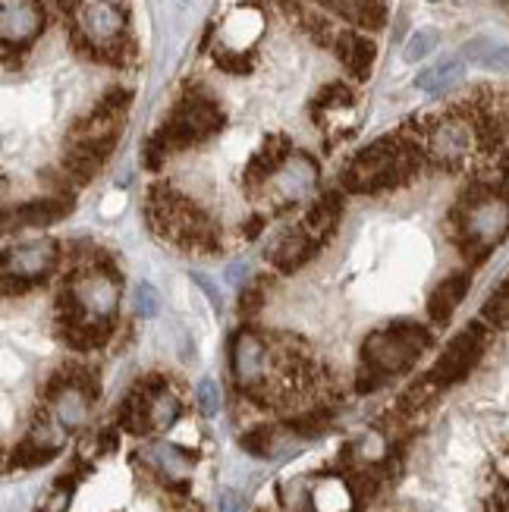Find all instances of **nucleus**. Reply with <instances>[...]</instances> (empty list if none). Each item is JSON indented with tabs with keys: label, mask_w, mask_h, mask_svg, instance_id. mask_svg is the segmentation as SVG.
<instances>
[{
	"label": "nucleus",
	"mask_w": 509,
	"mask_h": 512,
	"mask_svg": "<svg viewBox=\"0 0 509 512\" xmlns=\"http://www.w3.org/2000/svg\"><path fill=\"white\" fill-rule=\"evenodd\" d=\"M261 305V289L252 286V289H242V296H239V311H246V315H252V311H258Z\"/></svg>",
	"instance_id": "26"
},
{
	"label": "nucleus",
	"mask_w": 509,
	"mask_h": 512,
	"mask_svg": "<svg viewBox=\"0 0 509 512\" xmlns=\"http://www.w3.org/2000/svg\"><path fill=\"white\" fill-rule=\"evenodd\" d=\"M136 315L139 318H154L161 311V296H158V289H154L151 283H139L136 286Z\"/></svg>",
	"instance_id": "24"
},
{
	"label": "nucleus",
	"mask_w": 509,
	"mask_h": 512,
	"mask_svg": "<svg viewBox=\"0 0 509 512\" xmlns=\"http://www.w3.org/2000/svg\"><path fill=\"white\" fill-rule=\"evenodd\" d=\"M318 246H321V242L299 224V227H293V230H283V233L271 242V249L264 252V258H268V261L277 267V271L293 274V271H299L302 264H308V261L315 258Z\"/></svg>",
	"instance_id": "13"
},
{
	"label": "nucleus",
	"mask_w": 509,
	"mask_h": 512,
	"mask_svg": "<svg viewBox=\"0 0 509 512\" xmlns=\"http://www.w3.org/2000/svg\"><path fill=\"white\" fill-rule=\"evenodd\" d=\"M148 459L158 465L167 478H183L192 469L189 453H183L180 447H173V443H154V447L148 450Z\"/></svg>",
	"instance_id": "20"
},
{
	"label": "nucleus",
	"mask_w": 509,
	"mask_h": 512,
	"mask_svg": "<svg viewBox=\"0 0 509 512\" xmlns=\"http://www.w3.org/2000/svg\"><path fill=\"white\" fill-rule=\"evenodd\" d=\"M422 164V148L403 139H378L362 148L343 173L346 192H390L406 186Z\"/></svg>",
	"instance_id": "2"
},
{
	"label": "nucleus",
	"mask_w": 509,
	"mask_h": 512,
	"mask_svg": "<svg viewBox=\"0 0 509 512\" xmlns=\"http://www.w3.org/2000/svg\"><path fill=\"white\" fill-rule=\"evenodd\" d=\"M337 51L340 60L349 66V73L356 79H365L371 73V63H374V41L359 35V32H343L337 38Z\"/></svg>",
	"instance_id": "17"
},
{
	"label": "nucleus",
	"mask_w": 509,
	"mask_h": 512,
	"mask_svg": "<svg viewBox=\"0 0 509 512\" xmlns=\"http://www.w3.org/2000/svg\"><path fill=\"white\" fill-rule=\"evenodd\" d=\"M437 41H440V35H437L434 29H418V32L406 41L403 60H406V63H422L425 57H431V54H434Z\"/></svg>",
	"instance_id": "21"
},
{
	"label": "nucleus",
	"mask_w": 509,
	"mask_h": 512,
	"mask_svg": "<svg viewBox=\"0 0 509 512\" xmlns=\"http://www.w3.org/2000/svg\"><path fill=\"white\" fill-rule=\"evenodd\" d=\"M469 286H472V277L469 274H453V277H447L444 283H440L434 293H431V299H428V315H431V321L447 324L453 318V311L462 305V299H466Z\"/></svg>",
	"instance_id": "15"
},
{
	"label": "nucleus",
	"mask_w": 509,
	"mask_h": 512,
	"mask_svg": "<svg viewBox=\"0 0 509 512\" xmlns=\"http://www.w3.org/2000/svg\"><path fill=\"white\" fill-rule=\"evenodd\" d=\"M60 261V246L54 239H38L26 242V246H16L4 258V289L13 293L16 289H26L38 280L48 277Z\"/></svg>",
	"instance_id": "9"
},
{
	"label": "nucleus",
	"mask_w": 509,
	"mask_h": 512,
	"mask_svg": "<svg viewBox=\"0 0 509 512\" xmlns=\"http://www.w3.org/2000/svg\"><path fill=\"white\" fill-rule=\"evenodd\" d=\"M44 26V10L38 0H4L0 10V32L7 48H26Z\"/></svg>",
	"instance_id": "11"
},
{
	"label": "nucleus",
	"mask_w": 509,
	"mask_h": 512,
	"mask_svg": "<svg viewBox=\"0 0 509 512\" xmlns=\"http://www.w3.org/2000/svg\"><path fill=\"white\" fill-rule=\"evenodd\" d=\"M70 208L73 202L66 195H44V198H35V202L19 205L13 211V220H16V227H48L70 214Z\"/></svg>",
	"instance_id": "14"
},
{
	"label": "nucleus",
	"mask_w": 509,
	"mask_h": 512,
	"mask_svg": "<svg viewBox=\"0 0 509 512\" xmlns=\"http://www.w3.org/2000/svg\"><path fill=\"white\" fill-rule=\"evenodd\" d=\"M340 217H343V195L340 192H327V195H321L318 202L305 211V217H302V227L312 233L318 242H324L330 233L337 230V224H340Z\"/></svg>",
	"instance_id": "16"
},
{
	"label": "nucleus",
	"mask_w": 509,
	"mask_h": 512,
	"mask_svg": "<svg viewBox=\"0 0 509 512\" xmlns=\"http://www.w3.org/2000/svg\"><path fill=\"white\" fill-rule=\"evenodd\" d=\"M195 399H198V409H202V415H208V418H214L220 412V406H224V399H220V387H217V381H211V377H205V381L198 384Z\"/></svg>",
	"instance_id": "23"
},
{
	"label": "nucleus",
	"mask_w": 509,
	"mask_h": 512,
	"mask_svg": "<svg viewBox=\"0 0 509 512\" xmlns=\"http://www.w3.org/2000/svg\"><path fill=\"white\" fill-rule=\"evenodd\" d=\"M481 139L478 123L469 114H447V117H437L428 123L425 129V154L428 161H434L437 167L444 170H459L472 158V151Z\"/></svg>",
	"instance_id": "3"
},
{
	"label": "nucleus",
	"mask_w": 509,
	"mask_h": 512,
	"mask_svg": "<svg viewBox=\"0 0 509 512\" xmlns=\"http://www.w3.org/2000/svg\"><path fill=\"white\" fill-rule=\"evenodd\" d=\"M239 443H242V450H246V453L264 459V456H271V450H274V431H271L268 425L252 428L249 434H242V437H239Z\"/></svg>",
	"instance_id": "22"
},
{
	"label": "nucleus",
	"mask_w": 509,
	"mask_h": 512,
	"mask_svg": "<svg viewBox=\"0 0 509 512\" xmlns=\"http://www.w3.org/2000/svg\"><path fill=\"white\" fill-rule=\"evenodd\" d=\"M220 126H224L220 107L205 95H192L173 110V117L164 123V129L158 132V136H154V142L170 154L176 148H189V145L211 139Z\"/></svg>",
	"instance_id": "4"
},
{
	"label": "nucleus",
	"mask_w": 509,
	"mask_h": 512,
	"mask_svg": "<svg viewBox=\"0 0 509 512\" xmlns=\"http://www.w3.org/2000/svg\"><path fill=\"white\" fill-rule=\"evenodd\" d=\"M88 409H92V393L76 377H63L60 384L51 387V415L66 434L85 425Z\"/></svg>",
	"instance_id": "12"
},
{
	"label": "nucleus",
	"mask_w": 509,
	"mask_h": 512,
	"mask_svg": "<svg viewBox=\"0 0 509 512\" xmlns=\"http://www.w3.org/2000/svg\"><path fill=\"white\" fill-rule=\"evenodd\" d=\"M217 509L220 512H246V497H242L239 491H220Z\"/></svg>",
	"instance_id": "25"
},
{
	"label": "nucleus",
	"mask_w": 509,
	"mask_h": 512,
	"mask_svg": "<svg viewBox=\"0 0 509 512\" xmlns=\"http://www.w3.org/2000/svg\"><path fill=\"white\" fill-rule=\"evenodd\" d=\"M318 186V164L302 151H290L280 161V167L261 186L264 198H271L274 208H290Z\"/></svg>",
	"instance_id": "8"
},
{
	"label": "nucleus",
	"mask_w": 509,
	"mask_h": 512,
	"mask_svg": "<svg viewBox=\"0 0 509 512\" xmlns=\"http://www.w3.org/2000/svg\"><path fill=\"white\" fill-rule=\"evenodd\" d=\"M431 4H437V0H431Z\"/></svg>",
	"instance_id": "27"
},
{
	"label": "nucleus",
	"mask_w": 509,
	"mask_h": 512,
	"mask_svg": "<svg viewBox=\"0 0 509 512\" xmlns=\"http://www.w3.org/2000/svg\"><path fill=\"white\" fill-rule=\"evenodd\" d=\"M233 381L242 393L268 403V374H271V346L255 330H239L230 343Z\"/></svg>",
	"instance_id": "7"
},
{
	"label": "nucleus",
	"mask_w": 509,
	"mask_h": 512,
	"mask_svg": "<svg viewBox=\"0 0 509 512\" xmlns=\"http://www.w3.org/2000/svg\"><path fill=\"white\" fill-rule=\"evenodd\" d=\"M76 32L92 51L117 57L126 41V7L123 0H82L73 10Z\"/></svg>",
	"instance_id": "5"
},
{
	"label": "nucleus",
	"mask_w": 509,
	"mask_h": 512,
	"mask_svg": "<svg viewBox=\"0 0 509 512\" xmlns=\"http://www.w3.org/2000/svg\"><path fill=\"white\" fill-rule=\"evenodd\" d=\"M481 352H484V327L472 324L462 333H456V337L450 340V346L440 352V359L434 362L428 381L434 387H453V384H459L462 377H466L478 365Z\"/></svg>",
	"instance_id": "10"
},
{
	"label": "nucleus",
	"mask_w": 509,
	"mask_h": 512,
	"mask_svg": "<svg viewBox=\"0 0 509 512\" xmlns=\"http://www.w3.org/2000/svg\"><path fill=\"white\" fill-rule=\"evenodd\" d=\"M462 76H466V63L459 57H450V60H440L418 73L415 88H422L428 95H440V92H447V88H453L456 82H462Z\"/></svg>",
	"instance_id": "19"
},
{
	"label": "nucleus",
	"mask_w": 509,
	"mask_h": 512,
	"mask_svg": "<svg viewBox=\"0 0 509 512\" xmlns=\"http://www.w3.org/2000/svg\"><path fill=\"white\" fill-rule=\"evenodd\" d=\"M509 233V195L503 192H481L462 211V239L469 249L484 255Z\"/></svg>",
	"instance_id": "6"
},
{
	"label": "nucleus",
	"mask_w": 509,
	"mask_h": 512,
	"mask_svg": "<svg viewBox=\"0 0 509 512\" xmlns=\"http://www.w3.org/2000/svg\"><path fill=\"white\" fill-rule=\"evenodd\" d=\"M462 60H469L491 73H509V44H500L491 38H472L466 48H462Z\"/></svg>",
	"instance_id": "18"
},
{
	"label": "nucleus",
	"mask_w": 509,
	"mask_h": 512,
	"mask_svg": "<svg viewBox=\"0 0 509 512\" xmlns=\"http://www.w3.org/2000/svg\"><path fill=\"white\" fill-rule=\"evenodd\" d=\"M431 346V333L422 324L400 321L374 330L362 346V371L359 390H378L390 377L409 371L422 352Z\"/></svg>",
	"instance_id": "1"
}]
</instances>
